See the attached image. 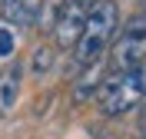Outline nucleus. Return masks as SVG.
I'll return each instance as SVG.
<instances>
[{
    "mask_svg": "<svg viewBox=\"0 0 146 139\" xmlns=\"http://www.w3.org/2000/svg\"><path fill=\"white\" fill-rule=\"evenodd\" d=\"M119 30V7L116 0H93L83 20L80 40L73 43V63L76 70H86L93 63H103V56L110 53V43Z\"/></svg>",
    "mask_w": 146,
    "mask_h": 139,
    "instance_id": "1",
    "label": "nucleus"
},
{
    "mask_svg": "<svg viewBox=\"0 0 146 139\" xmlns=\"http://www.w3.org/2000/svg\"><path fill=\"white\" fill-rule=\"evenodd\" d=\"M143 99H146V63L133 70H119V73H106L96 90V106L110 119L133 113Z\"/></svg>",
    "mask_w": 146,
    "mask_h": 139,
    "instance_id": "2",
    "label": "nucleus"
},
{
    "mask_svg": "<svg viewBox=\"0 0 146 139\" xmlns=\"http://www.w3.org/2000/svg\"><path fill=\"white\" fill-rule=\"evenodd\" d=\"M139 63H146V13H133L116 30L110 53H106V73L133 70Z\"/></svg>",
    "mask_w": 146,
    "mask_h": 139,
    "instance_id": "3",
    "label": "nucleus"
},
{
    "mask_svg": "<svg viewBox=\"0 0 146 139\" xmlns=\"http://www.w3.org/2000/svg\"><path fill=\"white\" fill-rule=\"evenodd\" d=\"M86 10H90V0H63L53 13V40L60 50H73V43L80 40L83 20H86Z\"/></svg>",
    "mask_w": 146,
    "mask_h": 139,
    "instance_id": "4",
    "label": "nucleus"
},
{
    "mask_svg": "<svg viewBox=\"0 0 146 139\" xmlns=\"http://www.w3.org/2000/svg\"><path fill=\"white\" fill-rule=\"evenodd\" d=\"M20 86H23V66L10 63L0 70V116H7L20 99Z\"/></svg>",
    "mask_w": 146,
    "mask_h": 139,
    "instance_id": "5",
    "label": "nucleus"
},
{
    "mask_svg": "<svg viewBox=\"0 0 146 139\" xmlns=\"http://www.w3.org/2000/svg\"><path fill=\"white\" fill-rule=\"evenodd\" d=\"M53 60H56V53L50 50V46H36L33 60H30V73L33 76H46L50 70H53Z\"/></svg>",
    "mask_w": 146,
    "mask_h": 139,
    "instance_id": "6",
    "label": "nucleus"
},
{
    "mask_svg": "<svg viewBox=\"0 0 146 139\" xmlns=\"http://www.w3.org/2000/svg\"><path fill=\"white\" fill-rule=\"evenodd\" d=\"M13 50H17V37H13V30H10V27H0V60L13 56Z\"/></svg>",
    "mask_w": 146,
    "mask_h": 139,
    "instance_id": "7",
    "label": "nucleus"
},
{
    "mask_svg": "<svg viewBox=\"0 0 146 139\" xmlns=\"http://www.w3.org/2000/svg\"><path fill=\"white\" fill-rule=\"evenodd\" d=\"M40 7H43V0H23V13H27V27L40 17Z\"/></svg>",
    "mask_w": 146,
    "mask_h": 139,
    "instance_id": "8",
    "label": "nucleus"
},
{
    "mask_svg": "<svg viewBox=\"0 0 146 139\" xmlns=\"http://www.w3.org/2000/svg\"><path fill=\"white\" fill-rule=\"evenodd\" d=\"M143 103H146V99H143ZM143 129H146V106H143Z\"/></svg>",
    "mask_w": 146,
    "mask_h": 139,
    "instance_id": "9",
    "label": "nucleus"
},
{
    "mask_svg": "<svg viewBox=\"0 0 146 139\" xmlns=\"http://www.w3.org/2000/svg\"><path fill=\"white\" fill-rule=\"evenodd\" d=\"M139 139H146V129H143V136H139Z\"/></svg>",
    "mask_w": 146,
    "mask_h": 139,
    "instance_id": "10",
    "label": "nucleus"
}]
</instances>
